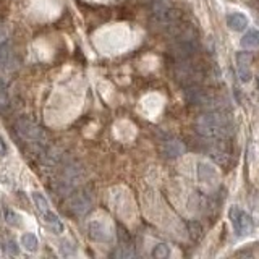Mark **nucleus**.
Masks as SVG:
<instances>
[{
    "mask_svg": "<svg viewBox=\"0 0 259 259\" xmlns=\"http://www.w3.org/2000/svg\"><path fill=\"white\" fill-rule=\"evenodd\" d=\"M230 222H232V227L235 230V233L238 236H245L250 235L253 232V219L250 214H246L245 211H241L238 206L230 207Z\"/></svg>",
    "mask_w": 259,
    "mask_h": 259,
    "instance_id": "obj_5",
    "label": "nucleus"
},
{
    "mask_svg": "<svg viewBox=\"0 0 259 259\" xmlns=\"http://www.w3.org/2000/svg\"><path fill=\"white\" fill-rule=\"evenodd\" d=\"M58 251H60V255L62 256L68 258V256L76 255V246H75V243H71L70 240L62 238L60 240V243H58Z\"/></svg>",
    "mask_w": 259,
    "mask_h": 259,
    "instance_id": "obj_17",
    "label": "nucleus"
},
{
    "mask_svg": "<svg viewBox=\"0 0 259 259\" xmlns=\"http://www.w3.org/2000/svg\"><path fill=\"white\" fill-rule=\"evenodd\" d=\"M86 232L89 235L91 240H94L96 243H104V245H110L114 241V233L110 225L106 220H97L92 219L86 224Z\"/></svg>",
    "mask_w": 259,
    "mask_h": 259,
    "instance_id": "obj_4",
    "label": "nucleus"
},
{
    "mask_svg": "<svg viewBox=\"0 0 259 259\" xmlns=\"http://www.w3.org/2000/svg\"><path fill=\"white\" fill-rule=\"evenodd\" d=\"M7 251H10L12 255H18L20 253V248L16 246V243L13 240H10V241H7Z\"/></svg>",
    "mask_w": 259,
    "mask_h": 259,
    "instance_id": "obj_21",
    "label": "nucleus"
},
{
    "mask_svg": "<svg viewBox=\"0 0 259 259\" xmlns=\"http://www.w3.org/2000/svg\"><path fill=\"white\" fill-rule=\"evenodd\" d=\"M42 219H44V224H46L54 233H57V235L63 233L65 225H63V222L60 220V217L54 211H51V209H49V211L42 212Z\"/></svg>",
    "mask_w": 259,
    "mask_h": 259,
    "instance_id": "obj_9",
    "label": "nucleus"
},
{
    "mask_svg": "<svg viewBox=\"0 0 259 259\" xmlns=\"http://www.w3.org/2000/svg\"><path fill=\"white\" fill-rule=\"evenodd\" d=\"M251 62H253V55L250 52L236 54V68H238L240 80L245 83L251 80Z\"/></svg>",
    "mask_w": 259,
    "mask_h": 259,
    "instance_id": "obj_8",
    "label": "nucleus"
},
{
    "mask_svg": "<svg viewBox=\"0 0 259 259\" xmlns=\"http://www.w3.org/2000/svg\"><path fill=\"white\" fill-rule=\"evenodd\" d=\"M198 180L202 181V183H211V181L217 180V170L209 165L207 162H200L198 164Z\"/></svg>",
    "mask_w": 259,
    "mask_h": 259,
    "instance_id": "obj_10",
    "label": "nucleus"
},
{
    "mask_svg": "<svg viewBox=\"0 0 259 259\" xmlns=\"http://www.w3.org/2000/svg\"><path fill=\"white\" fill-rule=\"evenodd\" d=\"M31 198H32V201H34L36 207L39 209L41 212H46V211H49V209H51V202H49L46 195H42L41 191H32L31 193Z\"/></svg>",
    "mask_w": 259,
    "mask_h": 259,
    "instance_id": "obj_16",
    "label": "nucleus"
},
{
    "mask_svg": "<svg viewBox=\"0 0 259 259\" xmlns=\"http://www.w3.org/2000/svg\"><path fill=\"white\" fill-rule=\"evenodd\" d=\"M152 256L157 258V259L169 258L170 256V248H169V245H165V243L156 245V246H154V250H152Z\"/></svg>",
    "mask_w": 259,
    "mask_h": 259,
    "instance_id": "obj_20",
    "label": "nucleus"
},
{
    "mask_svg": "<svg viewBox=\"0 0 259 259\" xmlns=\"http://www.w3.org/2000/svg\"><path fill=\"white\" fill-rule=\"evenodd\" d=\"M12 110V94L10 87L2 78H0V114H8Z\"/></svg>",
    "mask_w": 259,
    "mask_h": 259,
    "instance_id": "obj_11",
    "label": "nucleus"
},
{
    "mask_svg": "<svg viewBox=\"0 0 259 259\" xmlns=\"http://www.w3.org/2000/svg\"><path fill=\"white\" fill-rule=\"evenodd\" d=\"M3 217H5V222L12 225V227H20L21 225L20 214H16L13 209H3Z\"/></svg>",
    "mask_w": 259,
    "mask_h": 259,
    "instance_id": "obj_18",
    "label": "nucleus"
},
{
    "mask_svg": "<svg viewBox=\"0 0 259 259\" xmlns=\"http://www.w3.org/2000/svg\"><path fill=\"white\" fill-rule=\"evenodd\" d=\"M202 76H204V73H202L201 67L191 63L190 60H180V63L175 68V80L183 87L200 85Z\"/></svg>",
    "mask_w": 259,
    "mask_h": 259,
    "instance_id": "obj_2",
    "label": "nucleus"
},
{
    "mask_svg": "<svg viewBox=\"0 0 259 259\" xmlns=\"http://www.w3.org/2000/svg\"><path fill=\"white\" fill-rule=\"evenodd\" d=\"M188 232L191 235L193 240H200L202 236V227L200 222H196V220H190L188 222Z\"/></svg>",
    "mask_w": 259,
    "mask_h": 259,
    "instance_id": "obj_19",
    "label": "nucleus"
},
{
    "mask_svg": "<svg viewBox=\"0 0 259 259\" xmlns=\"http://www.w3.org/2000/svg\"><path fill=\"white\" fill-rule=\"evenodd\" d=\"M16 131L26 141L34 143V144H39V146L47 144V133L36 122H32L29 118H20L16 122Z\"/></svg>",
    "mask_w": 259,
    "mask_h": 259,
    "instance_id": "obj_3",
    "label": "nucleus"
},
{
    "mask_svg": "<svg viewBox=\"0 0 259 259\" xmlns=\"http://www.w3.org/2000/svg\"><path fill=\"white\" fill-rule=\"evenodd\" d=\"M20 245L23 246V250H26L28 253H34L39 250V238L31 233V232H26L21 235V240H20Z\"/></svg>",
    "mask_w": 259,
    "mask_h": 259,
    "instance_id": "obj_14",
    "label": "nucleus"
},
{
    "mask_svg": "<svg viewBox=\"0 0 259 259\" xmlns=\"http://www.w3.org/2000/svg\"><path fill=\"white\" fill-rule=\"evenodd\" d=\"M225 20H227V26L232 31H243L248 26V18L243 13H238V12L229 13Z\"/></svg>",
    "mask_w": 259,
    "mask_h": 259,
    "instance_id": "obj_12",
    "label": "nucleus"
},
{
    "mask_svg": "<svg viewBox=\"0 0 259 259\" xmlns=\"http://www.w3.org/2000/svg\"><path fill=\"white\" fill-rule=\"evenodd\" d=\"M196 131L206 140H225L233 133V123L222 112H209L196 120Z\"/></svg>",
    "mask_w": 259,
    "mask_h": 259,
    "instance_id": "obj_1",
    "label": "nucleus"
},
{
    "mask_svg": "<svg viewBox=\"0 0 259 259\" xmlns=\"http://www.w3.org/2000/svg\"><path fill=\"white\" fill-rule=\"evenodd\" d=\"M92 206V198L87 195L86 191H75L68 200V207L70 211L76 214V216H83L91 209Z\"/></svg>",
    "mask_w": 259,
    "mask_h": 259,
    "instance_id": "obj_6",
    "label": "nucleus"
},
{
    "mask_svg": "<svg viewBox=\"0 0 259 259\" xmlns=\"http://www.w3.org/2000/svg\"><path fill=\"white\" fill-rule=\"evenodd\" d=\"M241 47L243 49H255L259 46V31L256 29H250L245 32V36L241 37Z\"/></svg>",
    "mask_w": 259,
    "mask_h": 259,
    "instance_id": "obj_15",
    "label": "nucleus"
},
{
    "mask_svg": "<svg viewBox=\"0 0 259 259\" xmlns=\"http://www.w3.org/2000/svg\"><path fill=\"white\" fill-rule=\"evenodd\" d=\"M185 152V147L180 141H165L162 144V154L167 159H177Z\"/></svg>",
    "mask_w": 259,
    "mask_h": 259,
    "instance_id": "obj_13",
    "label": "nucleus"
},
{
    "mask_svg": "<svg viewBox=\"0 0 259 259\" xmlns=\"http://www.w3.org/2000/svg\"><path fill=\"white\" fill-rule=\"evenodd\" d=\"M8 154V146H7V143H5V140L2 136H0V156H7Z\"/></svg>",
    "mask_w": 259,
    "mask_h": 259,
    "instance_id": "obj_22",
    "label": "nucleus"
},
{
    "mask_svg": "<svg viewBox=\"0 0 259 259\" xmlns=\"http://www.w3.org/2000/svg\"><path fill=\"white\" fill-rule=\"evenodd\" d=\"M15 67V52L13 46L7 36H3L0 39V70L10 71Z\"/></svg>",
    "mask_w": 259,
    "mask_h": 259,
    "instance_id": "obj_7",
    "label": "nucleus"
},
{
    "mask_svg": "<svg viewBox=\"0 0 259 259\" xmlns=\"http://www.w3.org/2000/svg\"><path fill=\"white\" fill-rule=\"evenodd\" d=\"M2 37H3V32H2V31H0V39H2Z\"/></svg>",
    "mask_w": 259,
    "mask_h": 259,
    "instance_id": "obj_23",
    "label": "nucleus"
}]
</instances>
